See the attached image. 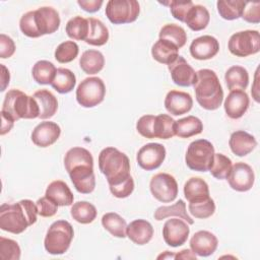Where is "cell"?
<instances>
[{
	"mask_svg": "<svg viewBox=\"0 0 260 260\" xmlns=\"http://www.w3.org/2000/svg\"><path fill=\"white\" fill-rule=\"evenodd\" d=\"M20 247L11 239L0 237V258L2 260H18L20 258Z\"/></svg>",
	"mask_w": 260,
	"mask_h": 260,
	"instance_id": "f6af8a7d",
	"label": "cell"
},
{
	"mask_svg": "<svg viewBox=\"0 0 260 260\" xmlns=\"http://www.w3.org/2000/svg\"><path fill=\"white\" fill-rule=\"evenodd\" d=\"M1 118H2V125H1V131H0V134L1 135H4L6 133H8L13 125H14V120L12 117H10L9 115L1 112Z\"/></svg>",
	"mask_w": 260,
	"mask_h": 260,
	"instance_id": "f5cc1de1",
	"label": "cell"
},
{
	"mask_svg": "<svg viewBox=\"0 0 260 260\" xmlns=\"http://www.w3.org/2000/svg\"><path fill=\"white\" fill-rule=\"evenodd\" d=\"M106 95V86L100 77H87L76 88V101L83 108H93L100 105Z\"/></svg>",
	"mask_w": 260,
	"mask_h": 260,
	"instance_id": "ba28073f",
	"label": "cell"
},
{
	"mask_svg": "<svg viewBox=\"0 0 260 260\" xmlns=\"http://www.w3.org/2000/svg\"><path fill=\"white\" fill-rule=\"evenodd\" d=\"M155 116L153 115H144L140 117L136 123V130L137 132L148 139L154 138L153 132V125H154Z\"/></svg>",
	"mask_w": 260,
	"mask_h": 260,
	"instance_id": "7dc6e473",
	"label": "cell"
},
{
	"mask_svg": "<svg viewBox=\"0 0 260 260\" xmlns=\"http://www.w3.org/2000/svg\"><path fill=\"white\" fill-rule=\"evenodd\" d=\"M140 6L136 0H110L105 9L106 16L114 24L131 23L139 15Z\"/></svg>",
	"mask_w": 260,
	"mask_h": 260,
	"instance_id": "9c48e42d",
	"label": "cell"
},
{
	"mask_svg": "<svg viewBox=\"0 0 260 260\" xmlns=\"http://www.w3.org/2000/svg\"><path fill=\"white\" fill-rule=\"evenodd\" d=\"M61 134L60 126L51 121L41 122L31 132V141L39 147H48L54 144Z\"/></svg>",
	"mask_w": 260,
	"mask_h": 260,
	"instance_id": "e0dca14e",
	"label": "cell"
},
{
	"mask_svg": "<svg viewBox=\"0 0 260 260\" xmlns=\"http://www.w3.org/2000/svg\"><path fill=\"white\" fill-rule=\"evenodd\" d=\"M76 84L74 73L67 68H57L55 77L51 83L52 87L59 93H68Z\"/></svg>",
	"mask_w": 260,
	"mask_h": 260,
	"instance_id": "836d02e7",
	"label": "cell"
},
{
	"mask_svg": "<svg viewBox=\"0 0 260 260\" xmlns=\"http://www.w3.org/2000/svg\"><path fill=\"white\" fill-rule=\"evenodd\" d=\"M214 153V147L210 141L197 139L189 144L185 161L187 167L192 171L207 172L211 167Z\"/></svg>",
	"mask_w": 260,
	"mask_h": 260,
	"instance_id": "52a82bcc",
	"label": "cell"
},
{
	"mask_svg": "<svg viewBox=\"0 0 260 260\" xmlns=\"http://www.w3.org/2000/svg\"><path fill=\"white\" fill-rule=\"evenodd\" d=\"M15 52V44L14 41L4 35L1 34L0 35V58L2 59H6V58H10Z\"/></svg>",
	"mask_w": 260,
	"mask_h": 260,
	"instance_id": "f907efd6",
	"label": "cell"
},
{
	"mask_svg": "<svg viewBox=\"0 0 260 260\" xmlns=\"http://www.w3.org/2000/svg\"><path fill=\"white\" fill-rule=\"evenodd\" d=\"M57 68L55 65L47 60H40L38 61L31 70V75L34 80L39 84H51Z\"/></svg>",
	"mask_w": 260,
	"mask_h": 260,
	"instance_id": "8d00e7d4",
	"label": "cell"
},
{
	"mask_svg": "<svg viewBox=\"0 0 260 260\" xmlns=\"http://www.w3.org/2000/svg\"><path fill=\"white\" fill-rule=\"evenodd\" d=\"M151 55L158 63L169 65L179 56V49L171 42L158 39L151 48Z\"/></svg>",
	"mask_w": 260,
	"mask_h": 260,
	"instance_id": "484cf974",
	"label": "cell"
},
{
	"mask_svg": "<svg viewBox=\"0 0 260 260\" xmlns=\"http://www.w3.org/2000/svg\"><path fill=\"white\" fill-rule=\"evenodd\" d=\"M219 15L225 20H235L242 16L245 1L242 0H219L216 3Z\"/></svg>",
	"mask_w": 260,
	"mask_h": 260,
	"instance_id": "ab89813d",
	"label": "cell"
},
{
	"mask_svg": "<svg viewBox=\"0 0 260 260\" xmlns=\"http://www.w3.org/2000/svg\"><path fill=\"white\" fill-rule=\"evenodd\" d=\"M250 23L260 22V2H245V7L241 16Z\"/></svg>",
	"mask_w": 260,
	"mask_h": 260,
	"instance_id": "c3c4849f",
	"label": "cell"
},
{
	"mask_svg": "<svg viewBox=\"0 0 260 260\" xmlns=\"http://www.w3.org/2000/svg\"><path fill=\"white\" fill-rule=\"evenodd\" d=\"M224 79L226 86L231 91L238 89L245 90L249 83V73L246 68L235 65L226 70Z\"/></svg>",
	"mask_w": 260,
	"mask_h": 260,
	"instance_id": "1f68e13d",
	"label": "cell"
},
{
	"mask_svg": "<svg viewBox=\"0 0 260 260\" xmlns=\"http://www.w3.org/2000/svg\"><path fill=\"white\" fill-rule=\"evenodd\" d=\"M74 237V231L67 220L54 221L47 231L44 246L52 255H61L67 252Z\"/></svg>",
	"mask_w": 260,
	"mask_h": 260,
	"instance_id": "8992f818",
	"label": "cell"
},
{
	"mask_svg": "<svg viewBox=\"0 0 260 260\" xmlns=\"http://www.w3.org/2000/svg\"><path fill=\"white\" fill-rule=\"evenodd\" d=\"M1 69H2V73H1V89L0 90L4 91L9 84L10 74H9V70L3 64H1Z\"/></svg>",
	"mask_w": 260,
	"mask_h": 260,
	"instance_id": "db71d44e",
	"label": "cell"
},
{
	"mask_svg": "<svg viewBox=\"0 0 260 260\" xmlns=\"http://www.w3.org/2000/svg\"><path fill=\"white\" fill-rule=\"evenodd\" d=\"M196 74L194 90L197 103L208 111L218 109L223 100V90L216 73L211 69H200Z\"/></svg>",
	"mask_w": 260,
	"mask_h": 260,
	"instance_id": "277c9868",
	"label": "cell"
},
{
	"mask_svg": "<svg viewBox=\"0 0 260 260\" xmlns=\"http://www.w3.org/2000/svg\"><path fill=\"white\" fill-rule=\"evenodd\" d=\"M71 182L81 194H89L95 188V177L93 173V162H83L73 166L67 170Z\"/></svg>",
	"mask_w": 260,
	"mask_h": 260,
	"instance_id": "7c38bea8",
	"label": "cell"
},
{
	"mask_svg": "<svg viewBox=\"0 0 260 260\" xmlns=\"http://www.w3.org/2000/svg\"><path fill=\"white\" fill-rule=\"evenodd\" d=\"M37 205L29 199L4 203L0 207V229L15 235L21 234L37 221Z\"/></svg>",
	"mask_w": 260,
	"mask_h": 260,
	"instance_id": "6da1fadb",
	"label": "cell"
},
{
	"mask_svg": "<svg viewBox=\"0 0 260 260\" xmlns=\"http://www.w3.org/2000/svg\"><path fill=\"white\" fill-rule=\"evenodd\" d=\"M78 53L79 47L75 42L65 41L55 50V59L59 63H69L78 56Z\"/></svg>",
	"mask_w": 260,
	"mask_h": 260,
	"instance_id": "ee69618b",
	"label": "cell"
},
{
	"mask_svg": "<svg viewBox=\"0 0 260 260\" xmlns=\"http://www.w3.org/2000/svg\"><path fill=\"white\" fill-rule=\"evenodd\" d=\"M175 259H196V254L192 250L185 249L179 253H176Z\"/></svg>",
	"mask_w": 260,
	"mask_h": 260,
	"instance_id": "11a10c76",
	"label": "cell"
},
{
	"mask_svg": "<svg viewBox=\"0 0 260 260\" xmlns=\"http://www.w3.org/2000/svg\"><path fill=\"white\" fill-rule=\"evenodd\" d=\"M37 209L38 214L43 217H51L56 214L58 210V205L54 203L51 199H49L47 196L41 197L37 202Z\"/></svg>",
	"mask_w": 260,
	"mask_h": 260,
	"instance_id": "681fc988",
	"label": "cell"
},
{
	"mask_svg": "<svg viewBox=\"0 0 260 260\" xmlns=\"http://www.w3.org/2000/svg\"><path fill=\"white\" fill-rule=\"evenodd\" d=\"M228 48L237 57H247L260 51V35L258 30L247 29L231 36Z\"/></svg>",
	"mask_w": 260,
	"mask_h": 260,
	"instance_id": "30bf717a",
	"label": "cell"
},
{
	"mask_svg": "<svg viewBox=\"0 0 260 260\" xmlns=\"http://www.w3.org/2000/svg\"><path fill=\"white\" fill-rule=\"evenodd\" d=\"M70 214L77 222L87 224L95 219L98 211L93 204L87 201H78L72 205Z\"/></svg>",
	"mask_w": 260,
	"mask_h": 260,
	"instance_id": "e575fe53",
	"label": "cell"
},
{
	"mask_svg": "<svg viewBox=\"0 0 260 260\" xmlns=\"http://www.w3.org/2000/svg\"><path fill=\"white\" fill-rule=\"evenodd\" d=\"M250 100L245 90H232L225 98L223 107L225 114L231 119H239L244 116L249 108Z\"/></svg>",
	"mask_w": 260,
	"mask_h": 260,
	"instance_id": "44dd1931",
	"label": "cell"
},
{
	"mask_svg": "<svg viewBox=\"0 0 260 260\" xmlns=\"http://www.w3.org/2000/svg\"><path fill=\"white\" fill-rule=\"evenodd\" d=\"M166 148L160 143H147L137 152L138 166L145 171H153L161 166L166 158Z\"/></svg>",
	"mask_w": 260,
	"mask_h": 260,
	"instance_id": "5bb4252c",
	"label": "cell"
},
{
	"mask_svg": "<svg viewBox=\"0 0 260 260\" xmlns=\"http://www.w3.org/2000/svg\"><path fill=\"white\" fill-rule=\"evenodd\" d=\"M229 145L234 154L237 156H245L257 146V141L255 137L248 132L238 130L232 133Z\"/></svg>",
	"mask_w": 260,
	"mask_h": 260,
	"instance_id": "603a6c76",
	"label": "cell"
},
{
	"mask_svg": "<svg viewBox=\"0 0 260 260\" xmlns=\"http://www.w3.org/2000/svg\"><path fill=\"white\" fill-rule=\"evenodd\" d=\"M102 0H78L77 4L86 12L93 13L101 9L103 5Z\"/></svg>",
	"mask_w": 260,
	"mask_h": 260,
	"instance_id": "816d5d0a",
	"label": "cell"
},
{
	"mask_svg": "<svg viewBox=\"0 0 260 260\" xmlns=\"http://www.w3.org/2000/svg\"><path fill=\"white\" fill-rule=\"evenodd\" d=\"M164 4L169 5L173 17L178 19L181 22H185V19H186V16H187L189 10L194 5V3L191 0H187V1L172 0V1L166 2Z\"/></svg>",
	"mask_w": 260,
	"mask_h": 260,
	"instance_id": "bcb514c9",
	"label": "cell"
},
{
	"mask_svg": "<svg viewBox=\"0 0 260 260\" xmlns=\"http://www.w3.org/2000/svg\"><path fill=\"white\" fill-rule=\"evenodd\" d=\"M193 106V99L190 93L180 90H170L165 99V108L173 116H180L188 113Z\"/></svg>",
	"mask_w": 260,
	"mask_h": 260,
	"instance_id": "d6986e66",
	"label": "cell"
},
{
	"mask_svg": "<svg viewBox=\"0 0 260 260\" xmlns=\"http://www.w3.org/2000/svg\"><path fill=\"white\" fill-rule=\"evenodd\" d=\"M175 122L176 121L167 114L155 116L153 125L154 138L170 139L175 136Z\"/></svg>",
	"mask_w": 260,
	"mask_h": 260,
	"instance_id": "60d3db41",
	"label": "cell"
},
{
	"mask_svg": "<svg viewBox=\"0 0 260 260\" xmlns=\"http://www.w3.org/2000/svg\"><path fill=\"white\" fill-rule=\"evenodd\" d=\"M65 30L70 39L76 41H85L89 30L88 19L79 15L74 16L67 21Z\"/></svg>",
	"mask_w": 260,
	"mask_h": 260,
	"instance_id": "74e56055",
	"label": "cell"
},
{
	"mask_svg": "<svg viewBox=\"0 0 260 260\" xmlns=\"http://www.w3.org/2000/svg\"><path fill=\"white\" fill-rule=\"evenodd\" d=\"M102 224L112 236L116 238H125L126 236V220L116 212H108L102 217Z\"/></svg>",
	"mask_w": 260,
	"mask_h": 260,
	"instance_id": "d590c367",
	"label": "cell"
},
{
	"mask_svg": "<svg viewBox=\"0 0 260 260\" xmlns=\"http://www.w3.org/2000/svg\"><path fill=\"white\" fill-rule=\"evenodd\" d=\"M152 196L162 203L173 202L178 195V183L176 179L167 173L154 175L149 183Z\"/></svg>",
	"mask_w": 260,
	"mask_h": 260,
	"instance_id": "8fae6325",
	"label": "cell"
},
{
	"mask_svg": "<svg viewBox=\"0 0 260 260\" xmlns=\"http://www.w3.org/2000/svg\"><path fill=\"white\" fill-rule=\"evenodd\" d=\"M189 50L194 59L208 60L218 53L219 43L214 37L205 35L193 40Z\"/></svg>",
	"mask_w": 260,
	"mask_h": 260,
	"instance_id": "ac0fdd59",
	"label": "cell"
},
{
	"mask_svg": "<svg viewBox=\"0 0 260 260\" xmlns=\"http://www.w3.org/2000/svg\"><path fill=\"white\" fill-rule=\"evenodd\" d=\"M174 215L182 218L188 224L194 223L193 218L187 213L186 203L182 199H179L176 203H174L171 206H159L158 208H156V210L154 211V214H153L154 219L158 220V221L162 220L167 217L174 216Z\"/></svg>",
	"mask_w": 260,
	"mask_h": 260,
	"instance_id": "f546056e",
	"label": "cell"
},
{
	"mask_svg": "<svg viewBox=\"0 0 260 260\" xmlns=\"http://www.w3.org/2000/svg\"><path fill=\"white\" fill-rule=\"evenodd\" d=\"M203 131V123L195 116H187L175 122V135L180 138H189Z\"/></svg>",
	"mask_w": 260,
	"mask_h": 260,
	"instance_id": "83f0119b",
	"label": "cell"
},
{
	"mask_svg": "<svg viewBox=\"0 0 260 260\" xmlns=\"http://www.w3.org/2000/svg\"><path fill=\"white\" fill-rule=\"evenodd\" d=\"M32 96L39 106L40 119H49L56 114L58 110V101L51 91L48 89H40L37 90Z\"/></svg>",
	"mask_w": 260,
	"mask_h": 260,
	"instance_id": "d4e9b609",
	"label": "cell"
},
{
	"mask_svg": "<svg viewBox=\"0 0 260 260\" xmlns=\"http://www.w3.org/2000/svg\"><path fill=\"white\" fill-rule=\"evenodd\" d=\"M226 180L233 190L238 192H246L249 191L254 185V171L246 162H236L232 166Z\"/></svg>",
	"mask_w": 260,
	"mask_h": 260,
	"instance_id": "4fadbf2b",
	"label": "cell"
},
{
	"mask_svg": "<svg viewBox=\"0 0 260 260\" xmlns=\"http://www.w3.org/2000/svg\"><path fill=\"white\" fill-rule=\"evenodd\" d=\"M1 112L9 115L14 121L36 119L40 116L39 106L34 99L19 89H10L5 94Z\"/></svg>",
	"mask_w": 260,
	"mask_h": 260,
	"instance_id": "5b68a950",
	"label": "cell"
},
{
	"mask_svg": "<svg viewBox=\"0 0 260 260\" xmlns=\"http://www.w3.org/2000/svg\"><path fill=\"white\" fill-rule=\"evenodd\" d=\"M209 20L210 14L208 10L203 5L194 4L186 16L185 23L190 29L194 31H199L204 29L208 25Z\"/></svg>",
	"mask_w": 260,
	"mask_h": 260,
	"instance_id": "4dcf8cb0",
	"label": "cell"
},
{
	"mask_svg": "<svg viewBox=\"0 0 260 260\" xmlns=\"http://www.w3.org/2000/svg\"><path fill=\"white\" fill-rule=\"evenodd\" d=\"M184 196L189 202L199 201L210 197L207 183L198 177L190 178L184 185Z\"/></svg>",
	"mask_w": 260,
	"mask_h": 260,
	"instance_id": "4316f807",
	"label": "cell"
},
{
	"mask_svg": "<svg viewBox=\"0 0 260 260\" xmlns=\"http://www.w3.org/2000/svg\"><path fill=\"white\" fill-rule=\"evenodd\" d=\"M190 234L188 223L182 218L168 219L162 228L164 241L168 246L179 247L186 243Z\"/></svg>",
	"mask_w": 260,
	"mask_h": 260,
	"instance_id": "9a60e30c",
	"label": "cell"
},
{
	"mask_svg": "<svg viewBox=\"0 0 260 260\" xmlns=\"http://www.w3.org/2000/svg\"><path fill=\"white\" fill-rule=\"evenodd\" d=\"M60 22L58 11L53 7L44 6L24 13L19 20V28L28 38H40L57 31Z\"/></svg>",
	"mask_w": 260,
	"mask_h": 260,
	"instance_id": "7a4b0ae2",
	"label": "cell"
},
{
	"mask_svg": "<svg viewBox=\"0 0 260 260\" xmlns=\"http://www.w3.org/2000/svg\"><path fill=\"white\" fill-rule=\"evenodd\" d=\"M89 22V30L87 38L85 39V43L91 46H103L109 40V30L108 27L98 18L88 17Z\"/></svg>",
	"mask_w": 260,
	"mask_h": 260,
	"instance_id": "d6a6232c",
	"label": "cell"
},
{
	"mask_svg": "<svg viewBox=\"0 0 260 260\" xmlns=\"http://www.w3.org/2000/svg\"><path fill=\"white\" fill-rule=\"evenodd\" d=\"M99 169L106 177L109 188L119 186L132 178L128 156L115 147H106L99 154Z\"/></svg>",
	"mask_w": 260,
	"mask_h": 260,
	"instance_id": "3957f363",
	"label": "cell"
},
{
	"mask_svg": "<svg viewBox=\"0 0 260 260\" xmlns=\"http://www.w3.org/2000/svg\"><path fill=\"white\" fill-rule=\"evenodd\" d=\"M168 69L175 84L182 87L192 86L195 84L197 74L192 66H190L182 56L179 55L172 63H170L168 65Z\"/></svg>",
	"mask_w": 260,
	"mask_h": 260,
	"instance_id": "2e32d148",
	"label": "cell"
},
{
	"mask_svg": "<svg viewBox=\"0 0 260 260\" xmlns=\"http://www.w3.org/2000/svg\"><path fill=\"white\" fill-rule=\"evenodd\" d=\"M232 160L228 156L222 153H214L213 160L209 172L211 175L217 180L226 179L231 169H232Z\"/></svg>",
	"mask_w": 260,
	"mask_h": 260,
	"instance_id": "7bdbcfd3",
	"label": "cell"
},
{
	"mask_svg": "<svg viewBox=\"0 0 260 260\" xmlns=\"http://www.w3.org/2000/svg\"><path fill=\"white\" fill-rule=\"evenodd\" d=\"M159 39L167 40L174 44L178 49L185 46L187 42V34L185 29L175 23H168L164 25L159 30Z\"/></svg>",
	"mask_w": 260,
	"mask_h": 260,
	"instance_id": "f35d334b",
	"label": "cell"
},
{
	"mask_svg": "<svg viewBox=\"0 0 260 260\" xmlns=\"http://www.w3.org/2000/svg\"><path fill=\"white\" fill-rule=\"evenodd\" d=\"M105 65V57L98 50H86L79 59L81 70L89 75L99 73Z\"/></svg>",
	"mask_w": 260,
	"mask_h": 260,
	"instance_id": "f1b7e54d",
	"label": "cell"
},
{
	"mask_svg": "<svg viewBox=\"0 0 260 260\" xmlns=\"http://www.w3.org/2000/svg\"><path fill=\"white\" fill-rule=\"evenodd\" d=\"M45 196L51 199L58 206H69L74 200V196L70 188L61 180L51 182L47 187Z\"/></svg>",
	"mask_w": 260,
	"mask_h": 260,
	"instance_id": "cb8c5ba5",
	"label": "cell"
},
{
	"mask_svg": "<svg viewBox=\"0 0 260 260\" xmlns=\"http://www.w3.org/2000/svg\"><path fill=\"white\" fill-rule=\"evenodd\" d=\"M175 254L176 253H171L170 251H165V254L159 255L157 258L158 259H160V258H162V259H165V258H174L175 259Z\"/></svg>",
	"mask_w": 260,
	"mask_h": 260,
	"instance_id": "9f6ffc18",
	"label": "cell"
},
{
	"mask_svg": "<svg viewBox=\"0 0 260 260\" xmlns=\"http://www.w3.org/2000/svg\"><path fill=\"white\" fill-rule=\"evenodd\" d=\"M126 236L134 244L142 246L152 239L153 228L151 223L145 219H135L127 225Z\"/></svg>",
	"mask_w": 260,
	"mask_h": 260,
	"instance_id": "7402d4cb",
	"label": "cell"
},
{
	"mask_svg": "<svg viewBox=\"0 0 260 260\" xmlns=\"http://www.w3.org/2000/svg\"><path fill=\"white\" fill-rule=\"evenodd\" d=\"M217 245L218 240L216 236L208 231H198L190 240L191 250L201 257H207L213 254Z\"/></svg>",
	"mask_w": 260,
	"mask_h": 260,
	"instance_id": "ffe728a7",
	"label": "cell"
},
{
	"mask_svg": "<svg viewBox=\"0 0 260 260\" xmlns=\"http://www.w3.org/2000/svg\"><path fill=\"white\" fill-rule=\"evenodd\" d=\"M189 212L195 218L205 219L213 215L215 211V203L211 197L203 200L189 202Z\"/></svg>",
	"mask_w": 260,
	"mask_h": 260,
	"instance_id": "b9f144b4",
	"label": "cell"
}]
</instances>
